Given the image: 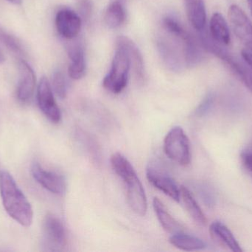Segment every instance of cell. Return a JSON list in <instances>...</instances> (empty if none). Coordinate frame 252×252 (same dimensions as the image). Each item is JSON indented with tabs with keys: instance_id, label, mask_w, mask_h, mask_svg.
Segmentation results:
<instances>
[{
	"instance_id": "ba28073f",
	"label": "cell",
	"mask_w": 252,
	"mask_h": 252,
	"mask_svg": "<svg viewBox=\"0 0 252 252\" xmlns=\"http://www.w3.org/2000/svg\"><path fill=\"white\" fill-rule=\"evenodd\" d=\"M31 174L37 183L51 193L59 196L66 193V182L62 175L46 170L37 162L31 166Z\"/></svg>"
},
{
	"instance_id": "7402d4cb",
	"label": "cell",
	"mask_w": 252,
	"mask_h": 252,
	"mask_svg": "<svg viewBox=\"0 0 252 252\" xmlns=\"http://www.w3.org/2000/svg\"><path fill=\"white\" fill-rule=\"evenodd\" d=\"M164 28L168 31L169 33L175 36L179 37L181 39H183L188 34L183 27L179 23L177 20L172 17H165L163 20Z\"/></svg>"
},
{
	"instance_id": "d4e9b609",
	"label": "cell",
	"mask_w": 252,
	"mask_h": 252,
	"mask_svg": "<svg viewBox=\"0 0 252 252\" xmlns=\"http://www.w3.org/2000/svg\"><path fill=\"white\" fill-rule=\"evenodd\" d=\"M78 10L80 14L83 16L84 19L88 20L91 16L93 5L90 0H79L78 1Z\"/></svg>"
},
{
	"instance_id": "603a6c76",
	"label": "cell",
	"mask_w": 252,
	"mask_h": 252,
	"mask_svg": "<svg viewBox=\"0 0 252 252\" xmlns=\"http://www.w3.org/2000/svg\"><path fill=\"white\" fill-rule=\"evenodd\" d=\"M173 47L166 44L165 41H160L159 50H161V53L164 57V61L167 62V65H170L173 68L176 67V53L174 50H172Z\"/></svg>"
},
{
	"instance_id": "30bf717a",
	"label": "cell",
	"mask_w": 252,
	"mask_h": 252,
	"mask_svg": "<svg viewBox=\"0 0 252 252\" xmlns=\"http://www.w3.org/2000/svg\"><path fill=\"white\" fill-rule=\"evenodd\" d=\"M19 81H18L16 96L22 104H28L33 96L36 85V78L31 65L24 60L19 63Z\"/></svg>"
},
{
	"instance_id": "6da1fadb",
	"label": "cell",
	"mask_w": 252,
	"mask_h": 252,
	"mask_svg": "<svg viewBox=\"0 0 252 252\" xmlns=\"http://www.w3.org/2000/svg\"><path fill=\"white\" fill-rule=\"evenodd\" d=\"M0 195L3 207L11 218L25 227L32 224V207L13 176L6 170H0Z\"/></svg>"
},
{
	"instance_id": "e0dca14e",
	"label": "cell",
	"mask_w": 252,
	"mask_h": 252,
	"mask_svg": "<svg viewBox=\"0 0 252 252\" xmlns=\"http://www.w3.org/2000/svg\"><path fill=\"white\" fill-rule=\"evenodd\" d=\"M210 232L211 236L220 244L227 247L229 250L233 252H242L243 250L240 247L233 234L223 223L219 221L213 222L210 225Z\"/></svg>"
},
{
	"instance_id": "3957f363",
	"label": "cell",
	"mask_w": 252,
	"mask_h": 252,
	"mask_svg": "<svg viewBox=\"0 0 252 252\" xmlns=\"http://www.w3.org/2000/svg\"><path fill=\"white\" fill-rule=\"evenodd\" d=\"M201 41L204 47L219 58L252 93V69L250 65L244 59L241 60L225 50L222 45L218 44L213 38L207 37V36L203 35Z\"/></svg>"
},
{
	"instance_id": "ffe728a7",
	"label": "cell",
	"mask_w": 252,
	"mask_h": 252,
	"mask_svg": "<svg viewBox=\"0 0 252 252\" xmlns=\"http://www.w3.org/2000/svg\"><path fill=\"white\" fill-rule=\"evenodd\" d=\"M105 22L110 28H118L124 24L126 19V10L124 4L118 1L109 4L104 16Z\"/></svg>"
},
{
	"instance_id": "4316f807",
	"label": "cell",
	"mask_w": 252,
	"mask_h": 252,
	"mask_svg": "<svg viewBox=\"0 0 252 252\" xmlns=\"http://www.w3.org/2000/svg\"><path fill=\"white\" fill-rule=\"evenodd\" d=\"M241 56L252 69V51L247 48L244 49L241 51Z\"/></svg>"
},
{
	"instance_id": "f1b7e54d",
	"label": "cell",
	"mask_w": 252,
	"mask_h": 252,
	"mask_svg": "<svg viewBox=\"0 0 252 252\" xmlns=\"http://www.w3.org/2000/svg\"><path fill=\"white\" fill-rule=\"evenodd\" d=\"M5 61V58H4V54H3L2 51L0 50V64L4 63Z\"/></svg>"
},
{
	"instance_id": "cb8c5ba5",
	"label": "cell",
	"mask_w": 252,
	"mask_h": 252,
	"mask_svg": "<svg viewBox=\"0 0 252 252\" xmlns=\"http://www.w3.org/2000/svg\"><path fill=\"white\" fill-rule=\"evenodd\" d=\"M241 159L243 167L252 176V146L243 151L241 154Z\"/></svg>"
},
{
	"instance_id": "d6986e66",
	"label": "cell",
	"mask_w": 252,
	"mask_h": 252,
	"mask_svg": "<svg viewBox=\"0 0 252 252\" xmlns=\"http://www.w3.org/2000/svg\"><path fill=\"white\" fill-rule=\"evenodd\" d=\"M169 241L173 247L183 251H198L204 250L206 247L202 240L185 232L172 235Z\"/></svg>"
},
{
	"instance_id": "9a60e30c",
	"label": "cell",
	"mask_w": 252,
	"mask_h": 252,
	"mask_svg": "<svg viewBox=\"0 0 252 252\" xmlns=\"http://www.w3.org/2000/svg\"><path fill=\"white\" fill-rule=\"evenodd\" d=\"M210 36L220 45H229L231 42L230 31L223 15L215 13L210 19Z\"/></svg>"
},
{
	"instance_id": "4fadbf2b",
	"label": "cell",
	"mask_w": 252,
	"mask_h": 252,
	"mask_svg": "<svg viewBox=\"0 0 252 252\" xmlns=\"http://www.w3.org/2000/svg\"><path fill=\"white\" fill-rule=\"evenodd\" d=\"M117 48L125 50L130 65H133L136 78L142 81L145 78V67L143 58L136 44L128 37L120 36L116 40Z\"/></svg>"
},
{
	"instance_id": "5b68a950",
	"label": "cell",
	"mask_w": 252,
	"mask_h": 252,
	"mask_svg": "<svg viewBox=\"0 0 252 252\" xmlns=\"http://www.w3.org/2000/svg\"><path fill=\"white\" fill-rule=\"evenodd\" d=\"M130 66L125 50L117 48L110 71L103 79V87L115 94L121 93L127 86Z\"/></svg>"
},
{
	"instance_id": "52a82bcc",
	"label": "cell",
	"mask_w": 252,
	"mask_h": 252,
	"mask_svg": "<svg viewBox=\"0 0 252 252\" xmlns=\"http://www.w3.org/2000/svg\"><path fill=\"white\" fill-rule=\"evenodd\" d=\"M37 102L44 115L54 124L60 122L62 113L56 103L53 89L47 77L43 76L37 88Z\"/></svg>"
},
{
	"instance_id": "7a4b0ae2",
	"label": "cell",
	"mask_w": 252,
	"mask_h": 252,
	"mask_svg": "<svg viewBox=\"0 0 252 252\" xmlns=\"http://www.w3.org/2000/svg\"><path fill=\"white\" fill-rule=\"evenodd\" d=\"M111 164L114 171L122 179L125 185L129 207L138 216H145L148 210L146 195L133 166L120 152L112 155Z\"/></svg>"
},
{
	"instance_id": "f546056e",
	"label": "cell",
	"mask_w": 252,
	"mask_h": 252,
	"mask_svg": "<svg viewBox=\"0 0 252 252\" xmlns=\"http://www.w3.org/2000/svg\"><path fill=\"white\" fill-rule=\"evenodd\" d=\"M247 1H248V5L252 14V0H247Z\"/></svg>"
},
{
	"instance_id": "83f0119b",
	"label": "cell",
	"mask_w": 252,
	"mask_h": 252,
	"mask_svg": "<svg viewBox=\"0 0 252 252\" xmlns=\"http://www.w3.org/2000/svg\"><path fill=\"white\" fill-rule=\"evenodd\" d=\"M7 1L14 4H20L22 2V0H7Z\"/></svg>"
},
{
	"instance_id": "4dcf8cb0",
	"label": "cell",
	"mask_w": 252,
	"mask_h": 252,
	"mask_svg": "<svg viewBox=\"0 0 252 252\" xmlns=\"http://www.w3.org/2000/svg\"><path fill=\"white\" fill-rule=\"evenodd\" d=\"M115 1H120V2L123 3V4H124L125 3L126 0H115Z\"/></svg>"
},
{
	"instance_id": "2e32d148",
	"label": "cell",
	"mask_w": 252,
	"mask_h": 252,
	"mask_svg": "<svg viewBox=\"0 0 252 252\" xmlns=\"http://www.w3.org/2000/svg\"><path fill=\"white\" fill-rule=\"evenodd\" d=\"M68 55L70 59L68 69L69 76L75 80L81 79L86 72L85 56L82 46L78 44L71 45L68 49Z\"/></svg>"
},
{
	"instance_id": "8992f818",
	"label": "cell",
	"mask_w": 252,
	"mask_h": 252,
	"mask_svg": "<svg viewBox=\"0 0 252 252\" xmlns=\"http://www.w3.org/2000/svg\"><path fill=\"white\" fill-rule=\"evenodd\" d=\"M228 17L234 34L246 48L252 51V22L247 13L234 4L229 7Z\"/></svg>"
},
{
	"instance_id": "8fae6325",
	"label": "cell",
	"mask_w": 252,
	"mask_h": 252,
	"mask_svg": "<svg viewBox=\"0 0 252 252\" xmlns=\"http://www.w3.org/2000/svg\"><path fill=\"white\" fill-rule=\"evenodd\" d=\"M56 26L58 32L63 38L72 39L81 31V19L73 10L63 9L56 14Z\"/></svg>"
},
{
	"instance_id": "1f68e13d",
	"label": "cell",
	"mask_w": 252,
	"mask_h": 252,
	"mask_svg": "<svg viewBox=\"0 0 252 252\" xmlns=\"http://www.w3.org/2000/svg\"><path fill=\"white\" fill-rule=\"evenodd\" d=\"M192 1V0H185V2H188V1Z\"/></svg>"
},
{
	"instance_id": "ac0fdd59",
	"label": "cell",
	"mask_w": 252,
	"mask_h": 252,
	"mask_svg": "<svg viewBox=\"0 0 252 252\" xmlns=\"http://www.w3.org/2000/svg\"><path fill=\"white\" fill-rule=\"evenodd\" d=\"M180 196L185 204L187 212L189 213L192 220L200 226H205L207 223L206 216H204V213L189 189L185 186H181Z\"/></svg>"
},
{
	"instance_id": "44dd1931",
	"label": "cell",
	"mask_w": 252,
	"mask_h": 252,
	"mask_svg": "<svg viewBox=\"0 0 252 252\" xmlns=\"http://www.w3.org/2000/svg\"><path fill=\"white\" fill-rule=\"evenodd\" d=\"M53 90L60 99H64L67 93L66 78L63 72L56 71L53 75Z\"/></svg>"
},
{
	"instance_id": "484cf974",
	"label": "cell",
	"mask_w": 252,
	"mask_h": 252,
	"mask_svg": "<svg viewBox=\"0 0 252 252\" xmlns=\"http://www.w3.org/2000/svg\"><path fill=\"white\" fill-rule=\"evenodd\" d=\"M212 102H213V98H212V96H208V97L206 98L205 100L202 102L201 105H200V106L198 107V109H197L196 113L198 114V115H204V114L208 110Z\"/></svg>"
},
{
	"instance_id": "7c38bea8",
	"label": "cell",
	"mask_w": 252,
	"mask_h": 252,
	"mask_svg": "<svg viewBox=\"0 0 252 252\" xmlns=\"http://www.w3.org/2000/svg\"><path fill=\"white\" fill-rule=\"evenodd\" d=\"M148 181L157 189L170 197L176 202L180 201V188L178 187L176 182L167 176L153 168H148L146 173Z\"/></svg>"
},
{
	"instance_id": "9c48e42d",
	"label": "cell",
	"mask_w": 252,
	"mask_h": 252,
	"mask_svg": "<svg viewBox=\"0 0 252 252\" xmlns=\"http://www.w3.org/2000/svg\"><path fill=\"white\" fill-rule=\"evenodd\" d=\"M43 234L46 245L52 251H59L66 245V231L60 219L47 214L43 222Z\"/></svg>"
},
{
	"instance_id": "277c9868",
	"label": "cell",
	"mask_w": 252,
	"mask_h": 252,
	"mask_svg": "<svg viewBox=\"0 0 252 252\" xmlns=\"http://www.w3.org/2000/svg\"><path fill=\"white\" fill-rule=\"evenodd\" d=\"M164 151L170 160L179 165L185 167L190 164L189 141L182 127H173L167 133L164 140Z\"/></svg>"
},
{
	"instance_id": "5bb4252c",
	"label": "cell",
	"mask_w": 252,
	"mask_h": 252,
	"mask_svg": "<svg viewBox=\"0 0 252 252\" xmlns=\"http://www.w3.org/2000/svg\"><path fill=\"white\" fill-rule=\"evenodd\" d=\"M153 207L157 219L166 232L171 235L185 232L184 226L170 215L165 206L158 198H154L153 200Z\"/></svg>"
}]
</instances>
